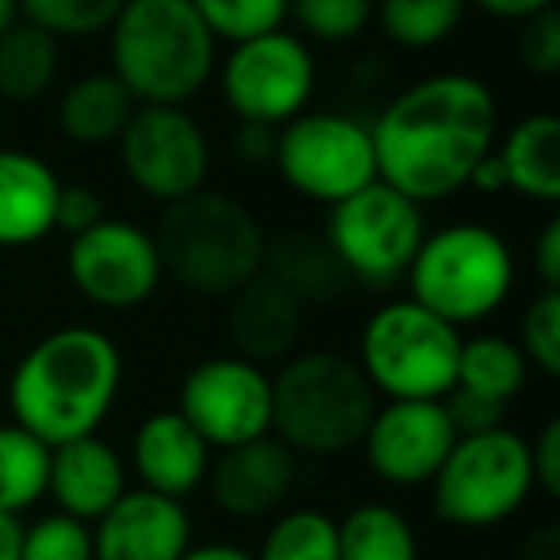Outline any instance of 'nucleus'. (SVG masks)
<instances>
[{"mask_svg": "<svg viewBox=\"0 0 560 560\" xmlns=\"http://www.w3.org/2000/svg\"><path fill=\"white\" fill-rule=\"evenodd\" d=\"M499 101L476 73L438 70L404 85L369 119L376 180L415 203H445L499 142Z\"/></svg>", "mask_w": 560, "mask_h": 560, "instance_id": "1", "label": "nucleus"}, {"mask_svg": "<svg viewBox=\"0 0 560 560\" xmlns=\"http://www.w3.org/2000/svg\"><path fill=\"white\" fill-rule=\"evenodd\" d=\"M124 392V353L108 330L93 323H70L24 350L9 373L12 422L43 445H66L101 434Z\"/></svg>", "mask_w": 560, "mask_h": 560, "instance_id": "2", "label": "nucleus"}, {"mask_svg": "<svg viewBox=\"0 0 560 560\" xmlns=\"http://www.w3.org/2000/svg\"><path fill=\"white\" fill-rule=\"evenodd\" d=\"M104 35L108 70L135 104L188 108L215 81L219 43L192 0H124Z\"/></svg>", "mask_w": 560, "mask_h": 560, "instance_id": "3", "label": "nucleus"}, {"mask_svg": "<svg viewBox=\"0 0 560 560\" xmlns=\"http://www.w3.org/2000/svg\"><path fill=\"white\" fill-rule=\"evenodd\" d=\"M154 234L165 280L203 300H226L242 289L254 272L265 269V234L261 219L242 200L215 188L165 203Z\"/></svg>", "mask_w": 560, "mask_h": 560, "instance_id": "4", "label": "nucleus"}, {"mask_svg": "<svg viewBox=\"0 0 560 560\" xmlns=\"http://www.w3.org/2000/svg\"><path fill=\"white\" fill-rule=\"evenodd\" d=\"M381 396L361 365L335 350H304L272 373V438L307 457H342L361 445Z\"/></svg>", "mask_w": 560, "mask_h": 560, "instance_id": "5", "label": "nucleus"}, {"mask_svg": "<svg viewBox=\"0 0 560 560\" xmlns=\"http://www.w3.org/2000/svg\"><path fill=\"white\" fill-rule=\"evenodd\" d=\"M404 280L415 304L465 330L503 312L518 284V261L495 226L445 223L427 231Z\"/></svg>", "mask_w": 560, "mask_h": 560, "instance_id": "6", "label": "nucleus"}, {"mask_svg": "<svg viewBox=\"0 0 560 560\" xmlns=\"http://www.w3.org/2000/svg\"><path fill=\"white\" fill-rule=\"evenodd\" d=\"M460 330L411 296L384 300L358 335V365L381 399H445L457 388Z\"/></svg>", "mask_w": 560, "mask_h": 560, "instance_id": "7", "label": "nucleus"}, {"mask_svg": "<svg viewBox=\"0 0 560 560\" xmlns=\"http://www.w3.org/2000/svg\"><path fill=\"white\" fill-rule=\"evenodd\" d=\"M534 495L529 442L514 427L460 434L445 465L430 480L434 514L453 529H495L511 522Z\"/></svg>", "mask_w": 560, "mask_h": 560, "instance_id": "8", "label": "nucleus"}, {"mask_svg": "<svg viewBox=\"0 0 560 560\" xmlns=\"http://www.w3.org/2000/svg\"><path fill=\"white\" fill-rule=\"evenodd\" d=\"M272 170L300 200L335 208L376 180L369 119L342 108H307L277 127Z\"/></svg>", "mask_w": 560, "mask_h": 560, "instance_id": "9", "label": "nucleus"}, {"mask_svg": "<svg viewBox=\"0 0 560 560\" xmlns=\"http://www.w3.org/2000/svg\"><path fill=\"white\" fill-rule=\"evenodd\" d=\"M323 238L350 284L365 292H388L404 280L415 249L427 238V211L384 180H373L327 208Z\"/></svg>", "mask_w": 560, "mask_h": 560, "instance_id": "10", "label": "nucleus"}, {"mask_svg": "<svg viewBox=\"0 0 560 560\" xmlns=\"http://www.w3.org/2000/svg\"><path fill=\"white\" fill-rule=\"evenodd\" d=\"M215 81L226 112L238 124L277 131L312 108V96L319 89V62L312 43L280 27V32L226 47L215 66Z\"/></svg>", "mask_w": 560, "mask_h": 560, "instance_id": "11", "label": "nucleus"}, {"mask_svg": "<svg viewBox=\"0 0 560 560\" xmlns=\"http://www.w3.org/2000/svg\"><path fill=\"white\" fill-rule=\"evenodd\" d=\"M116 158L131 188L158 208L208 188L211 139L188 108L139 104L116 139Z\"/></svg>", "mask_w": 560, "mask_h": 560, "instance_id": "12", "label": "nucleus"}, {"mask_svg": "<svg viewBox=\"0 0 560 560\" xmlns=\"http://www.w3.org/2000/svg\"><path fill=\"white\" fill-rule=\"evenodd\" d=\"M66 272L85 304L101 312H135L162 289V257L150 226L104 215L96 226L73 234L66 249Z\"/></svg>", "mask_w": 560, "mask_h": 560, "instance_id": "13", "label": "nucleus"}, {"mask_svg": "<svg viewBox=\"0 0 560 560\" xmlns=\"http://www.w3.org/2000/svg\"><path fill=\"white\" fill-rule=\"evenodd\" d=\"M177 411L211 450L272 434V373L238 353L203 358L180 376Z\"/></svg>", "mask_w": 560, "mask_h": 560, "instance_id": "14", "label": "nucleus"}, {"mask_svg": "<svg viewBox=\"0 0 560 560\" xmlns=\"http://www.w3.org/2000/svg\"><path fill=\"white\" fill-rule=\"evenodd\" d=\"M457 430L442 399H384L361 438L365 468L388 488H430Z\"/></svg>", "mask_w": 560, "mask_h": 560, "instance_id": "15", "label": "nucleus"}, {"mask_svg": "<svg viewBox=\"0 0 560 560\" xmlns=\"http://www.w3.org/2000/svg\"><path fill=\"white\" fill-rule=\"evenodd\" d=\"M300 480V460L280 438L265 434L254 442L231 445V450H215L208 468V499L215 511L238 522L272 518L284 511L292 488Z\"/></svg>", "mask_w": 560, "mask_h": 560, "instance_id": "16", "label": "nucleus"}, {"mask_svg": "<svg viewBox=\"0 0 560 560\" xmlns=\"http://www.w3.org/2000/svg\"><path fill=\"white\" fill-rule=\"evenodd\" d=\"M192 541L188 506L147 488H127V495L93 522V560H180Z\"/></svg>", "mask_w": 560, "mask_h": 560, "instance_id": "17", "label": "nucleus"}, {"mask_svg": "<svg viewBox=\"0 0 560 560\" xmlns=\"http://www.w3.org/2000/svg\"><path fill=\"white\" fill-rule=\"evenodd\" d=\"M211 457L215 450L196 434L192 422L177 407H165V411H150L135 427L127 468L135 472L139 488L188 503L208 480Z\"/></svg>", "mask_w": 560, "mask_h": 560, "instance_id": "18", "label": "nucleus"}, {"mask_svg": "<svg viewBox=\"0 0 560 560\" xmlns=\"http://www.w3.org/2000/svg\"><path fill=\"white\" fill-rule=\"evenodd\" d=\"M223 327L231 338V353L257 365H280L296 353L304 335V304L272 272L261 269L226 296Z\"/></svg>", "mask_w": 560, "mask_h": 560, "instance_id": "19", "label": "nucleus"}, {"mask_svg": "<svg viewBox=\"0 0 560 560\" xmlns=\"http://www.w3.org/2000/svg\"><path fill=\"white\" fill-rule=\"evenodd\" d=\"M127 488H131L127 457L101 434L50 450L47 499L55 503V511L93 526L101 514H108L127 495Z\"/></svg>", "mask_w": 560, "mask_h": 560, "instance_id": "20", "label": "nucleus"}, {"mask_svg": "<svg viewBox=\"0 0 560 560\" xmlns=\"http://www.w3.org/2000/svg\"><path fill=\"white\" fill-rule=\"evenodd\" d=\"M62 177L43 154L0 147V249L39 246L55 234Z\"/></svg>", "mask_w": 560, "mask_h": 560, "instance_id": "21", "label": "nucleus"}, {"mask_svg": "<svg viewBox=\"0 0 560 560\" xmlns=\"http://www.w3.org/2000/svg\"><path fill=\"white\" fill-rule=\"evenodd\" d=\"M506 192L529 203H560V119L552 112H529L511 124L495 142Z\"/></svg>", "mask_w": 560, "mask_h": 560, "instance_id": "22", "label": "nucleus"}, {"mask_svg": "<svg viewBox=\"0 0 560 560\" xmlns=\"http://www.w3.org/2000/svg\"><path fill=\"white\" fill-rule=\"evenodd\" d=\"M135 96L112 70H93L73 78L70 85L58 93L55 104V124L58 135L73 147H116L124 135L127 119L135 116Z\"/></svg>", "mask_w": 560, "mask_h": 560, "instance_id": "23", "label": "nucleus"}, {"mask_svg": "<svg viewBox=\"0 0 560 560\" xmlns=\"http://www.w3.org/2000/svg\"><path fill=\"white\" fill-rule=\"evenodd\" d=\"M265 272H272L304 307H327L353 289L346 269L338 265V257L330 254L323 231L272 234L269 246H265Z\"/></svg>", "mask_w": 560, "mask_h": 560, "instance_id": "24", "label": "nucleus"}, {"mask_svg": "<svg viewBox=\"0 0 560 560\" xmlns=\"http://www.w3.org/2000/svg\"><path fill=\"white\" fill-rule=\"evenodd\" d=\"M62 73V43L43 27L16 20L0 35V101L4 104H35L58 85Z\"/></svg>", "mask_w": 560, "mask_h": 560, "instance_id": "25", "label": "nucleus"}, {"mask_svg": "<svg viewBox=\"0 0 560 560\" xmlns=\"http://www.w3.org/2000/svg\"><path fill=\"white\" fill-rule=\"evenodd\" d=\"M338 560H419V534L392 503H358L338 518Z\"/></svg>", "mask_w": 560, "mask_h": 560, "instance_id": "26", "label": "nucleus"}, {"mask_svg": "<svg viewBox=\"0 0 560 560\" xmlns=\"http://www.w3.org/2000/svg\"><path fill=\"white\" fill-rule=\"evenodd\" d=\"M468 16V0H373V24L399 50L427 55L450 43Z\"/></svg>", "mask_w": 560, "mask_h": 560, "instance_id": "27", "label": "nucleus"}, {"mask_svg": "<svg viewBox=\"0 0 560 560\" xmlns=\"http://www.w3.org/2000/svg\"><path fill=\"white\" fill-rule=\"evenodd\" d=\"M526 381H529V365L514 338L476 335V338H468V342H460L457 388L511 407V399L522 396Z\"/></svg>", "mask_w": 560, "mask_h": 560, "instance_id": "28", "label": "nucleus"}, {"mask_svg": "<svg viewBox=\"0 0 560 560\" xmlns=\"http://www.w3.org/2000/svg\"><path fill=\"white\" fill-rule=\"evenodd\" d=\"M50 445L16 422L0 419V514L20 518L47 499Z\"/></svg>", "mask_w": 560, "mask_h": 560, "instance_id": "29", "label": "nucleus"}, {"mask_svg": "<svg viewBox=\"0 0 560 560\" xmlns=\"http://www.w3.org/2000/svg\"><path fill=\"white\" fill-rule=\"evenodd\" d=\"M254 560H338V518L315 506L277 511Z\"/></svg>", "mask_w": 560, "mask_h": 560, "instance_id": "30", "label": "nucleus"}, {"mask_svg": "<svg viewBox=\"0 0 560 560\" xmlns=\"http://www.w3.org/2000/svg\"><path fill=\"white\" fill-rule=\"evenodd\" d=\"M289 24L304 43L346 47L373 27V0H289Z\"/></svg>", "mask_w": 560, "mask_h": 560, "instance_id": "31", "label": "nucleus"}, {"mask_svg": "<svg viewBox=\"0 0 560 560\" xmlns=\"http://www.w3.org/2000/svg\"><path fill=\"white\" fill-rule=\"evenodd\" d=\"M20 20L43 27L58 43L96 39L112 27L124 0H16Z\"/></svg>", "mask_w": 560, "mask_h": 560, "instance_id": "32", "label": "nucleus"}, {"mask_svg": "<svg viewBox=\"0 0 560 560\" xmlns=\"http://www.w3.org/2000/svg\"><path fill=\"white\" fill-rule=\"evenodd\" d=\"M192 9L200 12L219 47L289 27V0H192Z\"/></svg>", "mask_w": 560, "mask_h": 560, "instance_id": "33", "label": "nucleus"}, {"mask_svg": "<svg viewBox=\"0 0 560 560\" xmlns=\"http://www.w3.org/2000/svg\"><path fill=\"white\" fill-rule=\"evenodd\" d=\"M16 560H93V526L62 511L20 522Z\"/></svg>", "mask_w": 560, "mask_h": 560, "instance_id": "34", "label": "nucleus"}, {"mask_svg": "<svg viewBox=\"0 0 560 560\" xmlns=\"http://www.w3.org/2000/svg\"><path fill=\"white\" fill-rule=\"evenodd\" d=\"M518 350L534 373L557 381L560 376V292L541 289L529 296L526 312L518 319Z\"/></svg>", "mask_w": 560, "mask_h": 560, "instance_id": "35", "label": "nucleus"}, {"mask_svg": "<svg viewBox=\"0 0 560 560\" xmlns=\"http://www.w3.org/2000/svg\"><path fill=\"white\" fill-rule=\"evenodd\" d=\"M514 55L518 66L534 78H557L560 73V12L545 9L537 16L522 20L514 35Z\"/></svg>", "mask_w": 560, "mask_h": 560, "instance_id": "36", "label": "nucleus"}, {"mask_svg": "<svg viewBox=\"0 0 560 560\" xmlns=\"http://www.w3.org/2000/svg\"><path fill=\"white\" fill-rule=\"evenodd\" d=\"M445 404V415H450L453 430L460 434H483V430H495L506 422V407L495 404V399H483L476 392H465V388H453L450 396L442 399Z\"/></svg>", "mask_w": 560, "mask_h": 560, "instance_id": "37", "label": "nucleus"}, {"mask_svg": "<svg viewBox=\"0 0 560 560\" xmlns=\"http://www.w3.org/2000/svg\"><path fill=\"white\" fill-rule=\"evenodd\" d=\"M104 215H108V208H104V196L93 185H66L62 180V192H58V208H55V231L73 238V234L96 226Z\"/></svg>", "mask_w": 560, "mask_h": 560, "instance_id": "38", "label": "nucleus"}, {"mask_svg": "<svg viewBox=\"0 0 560 560\" xmlns=\"http://www.w3.org/2000/svg\"><path fill=\"white\" fill-rule=\"evenodd\" d=\"M529 472L534 491H541L545 499L560 495V419H549L529 442Z\"/></svg>", "mask_w": 560, "mask_h": 560, "instance_id": "39", "label": "nucleus"}, {"mask_svg": "<svg viewBox=\"0 0 560 560\" xmlns=\"http://www.w3.org/2000/svg\"><path fill=\"white\" fill-rule=\"evenodd\" d=\"M534 277L541 289L560 292V219H545L534 238Z\"/></svg>", "mask_w": 560, "mask_h": 560, "instance_id": "40", "label": "nucleus"}, {"mask_svg": "<svg viewBox=\"0 0 560 560\" xmlns=\"http://www.w3.org/2000/svg\"><path fill=\"white\" fill-rule=\"evenodd\" d=\"M231 147H234V158H242L246 165H269L272 147H277V131H272V127H257V124H238Z\"/></svg>", "mask_w": 560, "mask_h": 560, "instance_id": "41", "label": "nucleus"}, {"mask_svg": "<svg viewBox=\"0 0 560 560\" xmlns=\"http://www.w3.org/2000/svg\"><path fill=\"white\" fill-rule=\"evenodd\" d=\"M468 9H476L488 20H503V24H522V20L537 16L545 9H557V0H468Z\"/></svg>", "mask_w": 560, "mask_h": 560, "instance_id": "42", "label": "nucleus"}, {"mask_svg": "<svg viewBox=\"0 0 560 560\" xmlns=\"http://www.w3.org/2000/svg\"><path fill=\"white\" fill-rule=\"evenodd\" d=\"M468 188H472V192H480V196L506 192V177H503V165H499L495 150H491V154L472 170V177H468Z\"/></svg>", "mask_w": 560, "mask_h": 560, "instance_id": "43", "label": "nucleus"}, {"mask_svg": "<svg viewBox=\"0 0 560 560\" xmlns=\"http://www.w3.org/2000/svg\"><path fill=\"white\" fill-rule=\"evenodd\" d=\"M180 560H254V552L234 541H192Z\"/></svg>", "mask_w": 560, "mask_h": 560, "instance_id": "44", "label": "nucleus"}, {"mask_svg": "<svg viewBox=\"0 0 560 560\" xmlns=\"http://www.w3.org/2000/svg\"><path fill=\"white\" fill-rule=\"evenodd\" d=\"M16 545H20V518L0 514V560H16Z\"/></svg>", "mask_w": 560, "mask_h": 560, "instance_id": "45", "label": "nucleus"}, {"mask_svg": "<svg viewBox=\"0 0 560 560\" xmlns=\"http://www.w3.org/2000/svg\"><path fill=\"white\" fill-rule=\"evenodd\" d=\"M20 20V9H16V0H0V35L9 32L12 24Z\"/></svg>", "mask_w": 560, "mask_h": 560, "instance_id": "46", "label": "nucleus"}, {"mask_svg": "<svg viewBox=\"0 0 560 560\" xmlns=\"http://www.w3.org/2000/svg\"><path fill=\"white\" fill-rule=\"evenodd\" d=\"M0 419H4V399H0Z\"/></svg>", "mask_w": 560, "mask_h": 560, "instance_id": "47", "label": "nucleus"}]
</instances>
